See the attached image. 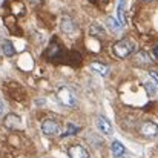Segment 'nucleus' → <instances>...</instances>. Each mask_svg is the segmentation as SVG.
<instances>
[{"instance_id":"20e7f679","label":"nucleus","mask_w":158,"mask_h":158,"mask_svg":"<svg viewBox=\"0 0 158 158\" xmlns=\"http://www.w3.org/2000/svg\"><path fill=\"white\" fill-rule=\"evenodd\" d=\"M140 134L144 137H157L158 135V124L154 121H143L140 126Z\"/></svg>"},{"instance_id":"6ab92c4d","label":"nucleus","mask_w":158,"mask_h":158,"mask_svg":"<svg viewBox=\"0 0 158 158\" xmlns=\"http://www.w3.org/2000/svg\"><path fill=\"white\" fill-rule=\"evenodd\" d=\"M149 74H151V77L154 78V81H155V85H158V71H151Z\"/></svg>"},{"instance_id":"9d476101","label":"nucleus","mask_w":158,"mask_h":158,"mask_svg":"<svg viewBox=\"0 0 158 158\" xmlns=\"http://www.w3.org/2000/svg\"><path fill=\"white\" fill-rule=\"evenodd\" d=\"M60 54H61V48H60V45L52 40L51 42V45H49V49H48V58H51V60H57V58H60Z\"/></svg>"},{"instance_id":"a211bd4d","label":"nucleus","mask_w":158,"mask_h":158,"mask_svg":"<svg viewBox=\"0 0 158 158\" xmlns=\"http://www.w3.org/2000/svg\"><path fill=\"white\" fill-rule=\"evenodd\" d=\"M91 34H92V35H95V34H100V35L103 37V35H105V31L102 29V26H100V25H95V23H94V25L91 26Z\"/></svg>"},{"instance_id":"f03ea898","label":"nucleus","mask_w":158,"mask_h":158,"mask_svg":"<svg viewBox=\"0 0 158 158\" xmlns=\"http://www.w3.org/2000/svg\"><path fill=\"white\" fill-rule=\"evenodd\" d=\"M57 95H58V100H60V103L64 106H75L77 103V97H75V92L71 89V88H68V86H61L58 91H57Z\"/></svg>"},{"instance_id":"dca6fc26","label":"nucleus","mask_w":158,"mask_h":158,"mask_svg":"<svg viewBox=\"0 0 158 158\" xmlns=\"http://www.w3.org/2000/svg\"><path fill=\"white\" fill-rule=\"evenodd\" d=\"M78 131H80V127H78V126H75V124L69 123V124H68V129H66V132L63 134V137H72V135H75Z\"/></svg>"},{"instance_id":"f8f14e48","label":"nucleus","mask_w":158,"mask_h":158,"mask_svg":"<svg viewBox=\"0 0 158 158\" xmlns=\"http://www.w3.org/2000/svg\"><path fill=\"white\" fill-rule=\"evenodd\" d=\"M110 152H112V155L115 158H120L123 154H124V146H123V143L114 141V143L110 144Z\"/></svg>"},{"instance_id":"5701e85b","label":"nucleus","mask_w":158,"mask_h":158,"mask_svg":"<svg viewBox=\"0 0 158 158\" xmlns=\"http://www.w3.org/2000/svg\"><path fill=\"white\" fill-rule=\"evenodd\" d=\"M2 39H3V35H2V31H0V40H2Z\"/></svg>"},{"instance_id":"2eb2a0df","label":"nucleus","mask_w":158,"mask_h":158,"mask_svg":"<svg viewBox=\"0 0 158 158\" xmlns=\"http://www.w3.org/2000/svg\"><path fill=\"white\" fill-rule=\"evenodd\" d=\"M106 23H107V26H109V29H110L112 32H120V31H121V28H123V26H121L117 20H114L112 17H107Z\"/></svg>"},{"instance_id":"ddd939ff","label":"nucleus","mask_w":158,"mask_h":158,"mask_svg":"<svg viewBox=\"0 0 158 158\" xmlns=\"http://www.w3.org/2000/svg\"><path fill=\"white\" fill-rule=\"evenodd\" d=\"M91 68L94 69V71H97L100 75H103V77H106L107 74H109V66H106V64H103V63H91Z\"/></svg>"},{"instance_id":"aec40b11","label":"nucleus","mask_w":158,"mask_h":158,"mask_svg":"<svg viewBox=\"0 0 158 158\" xmlns=\"http://www.w3.org/2000/svg\"><path fill=\"white\" fill-rule=\"evenodd\" d=\"M29 3H31L32 6H40V5L43 3V0H29Z\"/></svg>"},{"instance_id":"39448f33","label":"nucleus","mask_w":158,"mask_h":158,"mask_svg":"<svg viewBox=\"0 0 158 158\" xmlns=\"http://www.w3.org/2000/svg\"><path fill=\"white\" fill-rule=\"evenodd\" d=\"M5 126L11 131H17V129H22V120L19 115L15 114H9L5 117Z\"/></svg>"},{"instance_id":"6e6552de","label":"nucleus","mask_w":158,"mask_h":158,"mask_svg":"<svg viewBox=\"0 0 158 158\" xmlns=\"http://www.w3.org/2000/svg\"><path fill=\"white\" fill-rule=\"evenodd\" d=\"M134 61L138 66H149V64H152V58L149 57V54L146 51H138L134 55Z\"/></svg>"},{"instance_id":"f3484780","label":"nucleus","mask_w":158,"mask_h":158,"mask_svg":"<svg viewBox=\"0 0 158 158\" xmlns=\"http://www.w3.org/2000/svg\"><path fill=\"white\" fill-rule=\"evenodd\" d=\"M144 89L148 91L149 95H155V94H157V85H155V83L146 81V83H144Z\"/></svg>"},{"instance_id":"412c9836","label":"nucleus","mask_w":158,"mask_h":158,"mask_svg":"<svg viewBox=\"0 0 158 158\" xmlns=\"http://www.w3.org/2000/svg\"><path fill=\"white\" fill-rule=\"evenodd\" d=\"M154 54H155V57H157V58H158V46H157V48H155V49H154Z\"/></svg>"},{"instance_id":"4468645a","label":"nucleus","mask_w":158,"mask_h":158,"mask_svg":"<svg viewBox=\"0 0 158 158\" xmlns=\"http://www.w3.org/2000/svg\"><path fill=\"white\" fill-rule=\"evenodd\" d=\"M2 49H3V54L6 55V57H14L15 55V48H14V45L11 43V42H3V46H2Z\"/></svg>"},{"instance_id":"9b49d317","label":"nucleus","mask_w":158,"mask_h":158,"mask_svg":"<svg viewBox=\"0 0 158 158\" xmlns=\"http://www.w3.org/2000/svg\"><path fill=\"white\" fill-rule=\"evenodd\" d=\"M126 2L127 0H120L118 8H117V14H118V23L123 26L126 23Z\"/></svg>"},{"instance_id":"f257e3e1","label":"nucleus","mask_w":158,"mask_h":158,"mask_svg":"<svg viewBox=\"0 0 158 158\" xmlns=\"http://www.w3.org/2000/svg\"><path fill=\"white\" fill-rule=\"evenodd\" d=\"M112 49H114V54L117 57L126 58L127 55H131V54L135 51V42L131 40V39H121V40H118V42L114 43V48Z\"/></svg>"},{"instance_id":"7ed1b4c3","label":"nucleus","mask_w":158,"mask_h":158,"mask_svg":"<svg viewBox=\"0 0 158 158\" xmlns=\"http://www.w3.org/2000/svg\"><path fill=\"white\" fill-rule=\"evenodd\" d=\"M42 131L48 137H55V135L60 134V124L55 120H52V118H46L42 123Z\"/></svg>"},{"instance_id":"0eeeda50","label":"nucleus","mask_w":158,"mask_h":158,"mask_svg":"<svg viewBox=\"0 0 158 158\" xmlns=\"http://www.w3.org/2000/svg\"><path fill=\"white\" fill-rule=\"evenodd\" d=\"M97 127L105 134V135H112V132H114V129H112V124L109 123V120H106L105 117H102V115H98L97 117Z\"/></svg>"},{"instance_id":"423d86ee","label":"nucleus","mask_w":158,"mask_h":158,"mask_svg":"<svg viewBox=\"0 0 158 158\" xmlns=\"http://www.w3.org/2000/svg\"><path fill=\"white\" fill-rule=\"evenodd\" d=\"M60 28H61V31L66 32V34H72V32L77 31V25H75V22H74L71 17H68V15H64V17L61 19Z\"/></svg>"},{"instance_id":"1a4fd4ad","label":"nucleus","mask_w":158,"mask_h":158,"mask_svg":"<svg viewBox=\"0 0 158 158\" xmlns=\"http://www.w3.org/2000/svg\"><path fill=\"white\" fill-rule=\"evenodd\" d=\"M69 157L71 158H89V152L83 146H71L69 148Z\"/></svg>"},{"instance_id":"b1692460","label":"nucleus","mask_w":158,"mask_h":158,"mask_svg":"<svg viewBox=\"0 0 158 158\" xmlns=\"http://www.w3.org/2000/svg\"><path fill=\"white\" fill-rule=\"evenodd\" d=\"M144 2H152V0H144Z\"/></svg>"},{"instance_id":"4be33fe9","label":"nucleus","mask_w":158,"mask_h":158,"mask_svg":"<svg viewBox=\"0 0 158 158\" xmlns=\"http://www.w3.org/2000/svg\"><path fill=\"white\" fill-rule=\"evenodd\" d=\"M2 112H3V103L0 102V115H2Z\"/></svg>"}]
</instances>
